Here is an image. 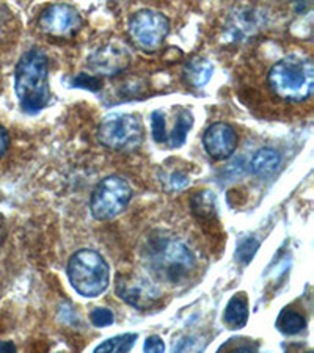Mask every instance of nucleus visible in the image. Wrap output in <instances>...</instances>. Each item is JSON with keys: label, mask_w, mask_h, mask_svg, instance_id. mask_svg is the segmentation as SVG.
<instances>
[{"label": "nucleus", "mask_w": 314, "mask_h": 353, "mask_svg": "<svg viewBox=\"0 0 314 353\" xmlns=\"http://www.w3.org/2000/svg\"><path fill=\"white\" fill-rule=\"evenodd\" d=\"M258 349V344L251 343L247 338H233L230 343H225L219 350L228 352H255Z\"/></svg>", "instance_id": "obj_21"}, {"label": "nucleus", "mask_w": 314, "mask_h": 353, "mask_svg": "<svg viewBox=\"0 0 314 353\" xmlns=\"http://www.w3.org/2000/svg\"><path fill=\"white\" fill-rule=\"evenodd\" d=\"M187 184H188V178H187V176H184V174L175 173V174L170 176V182H168L170 189L182 190Z\"/></svg>", "instance_id": "obj_25"}, {"label": "nucleus", "mask_w": 314, "mask_h": 353, "mask_svg": "<svg viewBox=\"0 0 314 353\" xmlns=\"http://www.w3.org/2000/svg\"><path fill=\"white\" fill-rule=\"evenodd\" d=\"M170 33V21L154 10H141L129 19V35L141 49L154 50Z\"/></svg>", "instance_id": "obj_7"}, {"label": "nucleus", "mask_w": 314, "mask_h": 353, "mask_svg": "<svg viewBox=\"0 0 314 353\" xmlns=\"http://www.w3.org/2000/svg\"><path fill=\"white\" fill-rule=\"evenodd\" d=\"M130 55L119 41H108L88 59L91 71L102 76H115L129 66Z\"/></svg>", "instance_id": "obj_11"}, {"label": "nucleus", "mask_w": 314, "mask_h": 353, "mask_svg": "<svg viewBox=\"0 0 314 353\" xmlns=\"http://www.w3.org/2000/svg\"><path fill=\"white\" fill-rule=\"evenodd\" d=\"M72 87L77 88H85L90 91H98L101 88V79H98L96 76H87V74H79L72 79Z\"/></svg>", "instance_id": "obj_22"}, {"label": "nucleus", "mask_w": 314, "mask_h": 353, "mask_svg": "<svg viewBox=\"0 0 314 353\" xmlns=\"http://www.w3.org/2000/svg\"><path fill=\"white\" fill-rule=\"evenodd\" d=\"M267 82L277 98L286 102H302L314 90V66L302 54H289L271 68Z\"/></svg>", "instance_id": "obj_3"}, {"label": "nucleus", "mask_w": 314, "mask_h": 353, "mask_svg": "<svg viewBox=\"0 0 314 353\" xmlns=\"http://www.w3.org/2000/svg\"><path fill=\"white\" fill-rule=\"evenodd\" d=\"M137 341L135 333H126L118 334L115 338H110L104 341V343L96 347L95 352L98 353H124L133 349Z\"/></svg>", "instance_id": "obj_18"}, {"label": "nucleus", "mask_w": 314, "mask_h": 353, "mask_svg": "<svg viewBox=\"0 0 314 353\" xmlns=\"http://www.w3.org/2000/svg\"><path fill=\"white\" fill-rule=\"evenodd\" d=\"M264 24V18L253 8H241L230 16L226 30L234 39H247L253 37Z\"/></svg>", "instance_id": "obj_12"}, {"label": "nucleus", "mask_w": 314, "mask_h": 353, "mask_svg": "<svg viewBox=\"0 0 314 353\" xmlns=\"http://www.w3.org/2000/svg\"><path fill=\"white\" fill-rule=\"evenodd\" d=\"M305 325H306L305 317L302 316L300 312L293 311V310L283 311L277 319V328L286 336H293V334L300 333L302 330L305 328Z\"/></svg>", "instance_id": "obj_17"}, {"label": "nucleus", "mask_w": 314, "mask_h": 353, "mask_svg": "<svg viewBox=\"0 0 314 353\" xmlns=\"http://www.w3.org/2000/svg\"><path fill=\"white\" fill-rule=\"evenodd\" d=\"M259 248V241H256L253 237H248L237 245V253L236 258L241 261L244 265H248L250 261L255 258L256 252Z\"/></svg>", "instance_id": "obj_19"}, {"label": "nucleus", "mask_w": 314, "mask_h": 353, "mask_svg": "<svg viewBox=\"0 0 314 353\" xmlns=\"http://www.w3.org/2000/svg\"><path fill=\"white\" fill-rule=\"evenodd\" d=\"M91 323L95 327H108L113 323V312L107 308H96L91 312Z\"/></svg>", "instance_id": "obj_23"}, {"label": "nucleus", "mask_w": 314, "mask_h": 353, "mask_svg": "<svg viewBox=\"0 0 314 353\" xmlns=\"http://www.w3.org/2000/svg\"><path fill=\"white\" fill-rule=\"evenodd\" d=\"M82 26L79 11L68 3H54L39 16V27L46 35L54 38H71Z\"/></svg>", "instance_id": "obj_8"}, {"label": "nucleus", "mask_w": 314, "mask_h": 353, "mask_svg": "<svg viewBox=\"0 0 314 353\" xmlns=\"http://www.w3.org/2000/svg\"><path fill=\"white\" fill-rule=\"evenodd\" d=\"M151 130L153 139L156 143H167V128H165V117L161 110L153 112Z\"/></svg>", "instance_id": "obj_20"}, {"label": "nucleus", "mask_w": 314, "mask_h": 353, "mask_svg": "<svg viewBox=\"0 0 314 353\" xmlns=\"http://www.w3.org/2000/svg\"><path fill=\"white\" fill-rule=\"evenodd\" d=\"M16 345L13 343H0V352H14Z\"/></svg>", "instance_id": "obj_27"}, {"label": "nucleus", "mask_w": 314, "mask_h": 353, "mask_svg": "<svg viewBox=\"0 0 314 353\" xmlns=\"http://www.w3.org/2000/svg\"><path fill=\"white\" fill-rule=\"evenodd\" d=\"M145 259L154 276L171 284L184 281L195 267L190 250L175 237L153 236L145 248Z\"/></svg>", "instance_id": "obj_2"}, {"label": "nucleus", "mask_w": 314, "mask_h": 353, "mask_svg": "<svg viewBox=\"0 0 314 353\" xmlns=\"http://www.w3.org/2000/svg\"><path fill=\"white\" fill-rule=\"evenodd\" d=\"M115 286L118 297L137 310L151 308L161 299V290L144 278L118 275Z\"/></svg>", "instance_id": "obj_9"}, {"label": "nucleus", "mask_w": 314, "mask_h": 353, "mask_svg": "<svg viewBox=\"0 0 314 353\" xmlns=\"http://www.w3.org/2000/svg\"><path fill=\"white\" fill-rule=\"evenodd\" d=\"M14 91L21 109L30 115L49 105V60L41 49H30L21 57L14 70Z\"/></svg>", "instance_id": "obj_1"}, {"label": "nucleus", "mask_w": 314, "mask_h": 353, "mask_svg": "<svg viewBox=\"0 0 314 353\" xmlns=\"http://www.w3.org/2000/svg\"><path fill=\"white\" fill-rule=\"evenodd\" d=\"M144 350L145 352L161 353V352H165V344H164V341L159 338V336H150V338L145 341Z\"/></svg>", "instance_id": "obj_24"}, {"label": "nucleus", "mask_w": 314, "mask_h": 353, "mask_svg": "<svg viewBox=\"0 0 314 353\" xmlns=\"http://www.w3.org/2000/svg\"><path fill=\"white\" fill-rule=\"evenodd\" d=\"M68 278L71 286L82 297H98L108 288L110 270L106 259L95 250H79L68 263Z\"/></svg>", "instance_id": "obj_4"}, {"label": "nucleus", "mask_w": 314, "mask_h": 353, "mask_svg": "<svg viewBox=\"0 0 314 353\" xmlns=\"http://www.w3.org/2000/svg\"><path fill=\"white\" fill-rule=\"evenodd\" d=\"M8 145H10L8 132L2 126H0V159L5 156V152H7V150H8Z\"/></svg>", "instance_id": "obj_26"}, {"label": "nucleus", "mask_w": 314, "mask_h": 353, "mask_svg": "<svg viewBox=\"0 0 314 353\" xmlns=\"http://www.w3.org/2000/svg\"><path fill=\"white\" fill-rule=\"evenodd\" d=\"M144 124L141 119L133 113H119L108 117L99 124L98 140L102 146L113 151L130 152L144 141Z\"/></svg>", "instance_id": "obj_5"}, {"label": "nucleus", "mask_w": 314, "mask_h": 353, "mask_svg": "<svg viewBox=\"0 0 314 353\" xmlns=\"http://www.w3.org/2000/svg\"><path fill=\"white\" fill-rule=\"evenodd\" d=\"M130 198L133 189L128 181L121 176H107L91 193L90 210L96 220H112L128 208Z\"/></svg>", "instance_id": "obj_6"}, {"label": "nucleus", "mask_w": 314, "mask_h": 353, "mask_svg": "<svg viewBox=\"0 0 314 353\" xmlns=\"http://www.w3.org/2000/svg\"><path fill=\"white\" fill-rule=\"evenodd\" d=\"M193 126V115L190 112H182L178 115L176 119V124L173 130H171L170 135L167 137V145L170 148H179L186 143L188 130Z\"/></svg>", "instance_id": "obj_16"}, {"label": "nucleus", "mask_w": 314, "mask_h": 353, "mask_svg": "<svg viewBox=\"0 0 314 353\" xmlns=\"http://www.w3.org/2000/svg\"><path fill=\"white\" fill-rule=\"evenodd\" d=\"M239 143L237 132L226 123H214L203 134V146L214 161H225L231 157Z\"/></svg>", "instance_id": "obj_10"}, {"label": "nucleus", "mask_w": 314, "mask_h": 353, "mask_svg": "<svg viewBox=\"0 0 314 353\" xmlns=\"http://www.w3.org/2000/svg\"><path fill=\"white\" fill-rule=\"evenodd\" d=\"M279 162H282V157H279L275 150H272V148H262L251 159L250 168L259 178H269V176H272L278 170Z\"/></svg>", "instance_id": "obj_14"}, {"label": "nucleus", "mask_w": 314, "mask_h": 353, "mask_svg": "<svg viewBox=\"0 0 314 353\" xmlns=\"http://www.w3.org/2000/svg\"><path fill=\"white\" fill-rule=\"evenodd\" d=\"M214 72V66L204 59H193L184 68V79L188 85L195 88H202L210 81Z\"/></svg>", "instance_id": "obj_15"}, {"label": "nucleus", "mask_w": 314, "mask_h": 353, "mask_svg": "<svg viewBox=\"0 0 314 353\" xmlns=\"http://www.w3.org/2000/svg\"><path fill=\"white\" fill-rule=\"evenodd\" d=\"M248 303L245 294H236L226 305L224 312V322L228 328L241 330L247 325Z\"/></svg>", "instance_id": "obj_13"}]
</instances>
